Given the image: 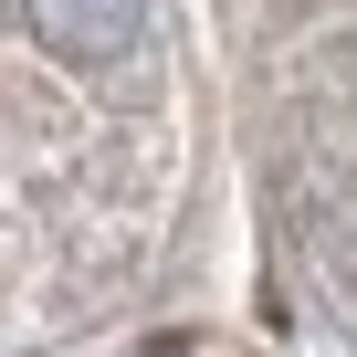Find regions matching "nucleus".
Listing matches in <instances>:
<instances>
[{
    "mask_svg": "<svg viewBox=\"0 0 357 357\" xmlns=\"http://www.w3.org/2000/svg\"><path fill=\"white\" fill-rule=\"evenodd\" d=\"M22 22H32V43H43L53 63L105 74V63H126V53H137L147 0H22Z\"/></svg>",
    "mask_w": 357,
    "mask_h": 357,
    "instance_id": "nucleus-1",
    "label": "nucleus"
}]
</instances>
